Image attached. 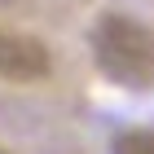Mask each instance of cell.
I'll list each match as a JSON object with an SVG mask.
<instances>
[{
	"label": "cell",
	"instance_id": "1",
	"mask_svg": "<svg viewBox=\"0 0 154 154\" xmlns=\"http://www.w3.org/2000/svg\"><path fill=\"white\" fill-rule=\"evenodd\" d=\"M93 57L97 71L128 88L154 84V26L137 22L128 13H101L93 26Z\"/></svg>",
	"mask_w": 154,
	"mask_h": 154
},
{
	"label": "cell",
	"instance_id": "2",
	"mask_svg": "<svg viewBox=\"0 0 154 154\" xmlns=\"http://www.w3.org/2000/svg\"><path fill=\"white\" fill-rule=\"evenodd\" d=\"M48 71H53V53H48L44 40L0 26V79L35 84V79H44Z\"/></svg>",
	"mask_w": 154,
	"mask_h": 154
},
{
	"label": "cell",
	"instance_id": "3",
	"mask_svg": "<svg viewBox=\"0 0 154 154\" xmlns=\"http://www.w3.org/2000/svg\"><path fill=\"white\" fill-rule=\"evenodd\" d=\"M110 154H154V128H128L110 141Z\"/></svg>",
	"mask_w": 154,
	"mask_h": 154
},
{
	"label": "cell",
	"instance_id": "4",
	"mask_svg": "<svg viewBox=\"0 0 154 154\" xmlns=\"http://www.w3.org/2000/svg\"><path fill=\"white\" fill-rule=\"evenodd\" d=\"M0 154H9V150H0Z\"/></svg>",
	"mask_w": 154,
	"mask_h": 154
}]
</instances>
